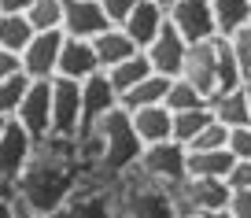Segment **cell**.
I'll return each mask as SVG.
<instances>
[{"instance_id": "1", "label": "cell", "mask_w": 251, "mask_h": 218, "mask_svg": "<svg viewBox=\"0 0 251 218\" xmlns=\"http://www.w3.org/2000/svg\"><path fill=\"white\" fill-rule=\"evenodd\" d=\"M81 178H85V166L74 156V140L48 137L37 144L33 163L23 170V178H19L11 196H15L23 215L55 218L81 189Z\"/></svg>"}, {"instance_id": "2", "label": "cell", "mask_w": 251, "mask_h": 218, "mask_svg": "<svg viewBox=\"0 0 251 218\" xmlns=\"http://www.w3.org/2000/svg\"><path fill=\"white\" fill-rule=\"evenodd\" d=\"M177 78H185L207 104H211L218 93H226V89L244 85V74H240V67H236L233 52H229V41L226 37H211V41H196V45H188L185 67H181Z\"/></svg>"}, {"instance_id": "3", "label": "cell", "mask_w": 251, "mask_h": 218, "mask_svg": "<svg viewBox=\"0 0 251 218\" xmlns=\"http://www.w3.org/2000/svg\"><path fill=\"white\" fill-rule=\"evenodd\" d=\"M96 140H100V163L96 170L107 174V178H126V174L137 166L141 159V140L133 133V122H129V111L115 108L111 115H103L100 122L93 126Z\"/></svg>"}, {"instance_id": "4", "label": "cell", "mask_w": 251, "mask_h": 218, "mask_svg": "<svg viewBox=\"0 0 251 218\" xmlns=\"http://www.w3.org/2000/svg\"><path fill=\"white\" fill-rule=\"evenodd\" d=\"M133 174L170 192V189H177L185 181V148H181L177 140L148 144V148H141V159H137Z\"/></svg>"}, {"instance_id": "5", "label": "cell", "mask_w": 251, "mask_h": 218, "mask_svg": "<svg viewBox=\"0 0 251 218\" xmlns=\"http://www.w3.org/2000/svg\"><path fill=\"white\" fill-rule=\"evenodd\" d=\"M33 152H37V140L15 118H8V126L0 133V192H15L23 170L33 163Z\"/></svg>"}, {"instance_id": "6", "label": "cell", "mask_w": 251, "mask_h": 218, "mask_svg": "<svg viewBox=\"0 0 251 218\" xmlns=\"http://www.w3.org/2000/svg\"><path fill=\"white\" fill-rule=\"evenodd\" d=\"M81 133V82L52 78V137L74 140Z\"/></svg>"}, {"instance_id": "7", "label": "cell", "mask_w": 251, "mask_h": 218, "mask_svg": "<svg viewBox=\"0 0 251 218\" xmlns=\"http://www.w3.org/2000/svg\"><path fill=\"white\" fill-rule=\"evenodd\" d=\"M11 118H15L37 144L52 137V82H30L23 104H19V111Z\"/></svg>"}, {"instance_id": "8", "label": "cell", "mask_w": 251, "mask_h": 218, "mask_svg": "<svg viewBox=\"0 0 251 218\" xmlns=\"http://www.w3.org/2000/svg\"><path fill=\"white\" fill-rule=\"evenodd\" d=\"M166 23L188 41H211L218 37V26H214V11H211V0H177L170 11H166Z\"/></svg>"}, {"instance_id": "9", "label": "cell", "mask_w": 251, "mask_h": 218, "mask_svg": "<svg viewBox=\"0 0 251 218\" xmlns=\"http://www.w3.org/2000/svg\"><path fill=\"white\" fill-rule=\"evenodd\" d=\"M59 48H63V30L33 33V41L19 52L23 74L30 82H52L55 78V63H59Z\"/></svg>"}, {"instance_id": "10", "label": "cell", "mask_w": 251, "mask_h": 218, "mask_svg": "<svg viewBox=\"0 0 251 218\" xmlns=\"http://www.w3.org/2000/svg\"><path fill=\"white\" fill-rule=\"evenodd\" d=\"M107 11L96 0H63V33L78 41H96L103 30H111Z\"/></svg>"}, {"instance_id": "11", "label": "cell", "mask_w": 251, "mask_h": 218, "mask_svg": "<svg viewBox=\"0 0 251 218\" xmlns=\"http://www.w3.org/2000/svg\"><path fill=\"white\" fill-rule=\"evenodd\" d=\"M122 218H177V211H174V200L166 189L141 178V185L122 192Z\"/></svg>"}, {"instance_id": "12", "label": "cell", "mask_w": 251, "mask_h": 218, "mask_svg": "<svg viewBox=\"0 0 251 218\" xmlns=\"http://www.w3.org/2000/svg\"><path fill=\"white\" fill-rule=\"evenodd\" d=\"M144 55H148L151 63V74H163V78H177L181 67H185V55H188V41L181 37L177 30H174L170 23L159 30V37L151 41L148 48H144Z\"/></svg>"}, {"instance_id": "13", "label": "cell", "mask_w": 251, "mask_h": 218, "mask_svg": "<svg viewBox=\"0 0 251 218\" xmlns=\"http://www.w3.org/2000/svg\"><path fill=\"white\" fill-rule=\"evenodd\" d=\"M115 108H118V93H115V85H111V78L103 70L89 74V78L81 82V133L93 130V126L100 122L103 115H111Z\"/></svg>"}, {"instance_id": "14", "label": "cell", "mask_w": 251, "mask_h": 218, "mask_svg": "<svg viewBox=\"0 0 251 218\" xmlns=\"http://www.w3.org/2000/svg\"><path fill=\"white\" fill-rule=\"evenodd\" d=\"M166 26V11L159 8L155 0H137V8L129 11V15L122 19V30H126V37L133 41L137 48H148L151 41L159 37V30Z\"/></svg>"}, {"instance_id": "15", "label": "cell", "mask_w": 251, "mask_h": 218, "mask_svg": "<svg viewBox=\"0 0 251 218\" xmlns=\"http://www.w3.org/2000/svg\"><path fill=\"white\" fill-rule=\"evenodd\" d=\"M100 63H96L93 41H78L63 33V48H59V63H55V78H71V82H85L89 74H96Z\"/></svg>"}, {"instance_id": "16", "label": "cell", "mask_w": 251, "mask_h": 218, "mask_svg": "<svg viewBox=\"0 0 251 218\" xmlns=\"http://www.w3.org/2000/svg\"><path fill=\"white\" fill-rule=\"evenodd\" d=\"M129 122H133V133H137V140H141L144 148H148V144H163L174 133V115L166 111V104H151V108L129 111Z\"/></svg>"}, {"instance_id": "17", "label": "cell", "mask_w": 251, "mask_h": 218, "mask_svg": "<svg viewBox=\"0 0 251 218\" xmlns=\"http://www.w3.org/2000/svg\"><path fill=\"white\" fill-rule=\"evenodd\" d=\"M93 52H96V63H100V70H111V67H118V63H126L129 55H137L141 48H137L133 41L126 37L122 26H111V30H103L100 37L93 41Z\"/></svg>"}, {"instance_id": "18", "label": "cell", "mask_w": 251, "mask_h": 218, "mask_svg": "<svg viewBox=\"0 0 251 218\" xmlns=\"http://www.w3.org/2000/svg\"><path fill=\"white\" fill-rule=\"evenodd\" d=\"M207 108H211L214 122H222L226 130H236V126H251V111H248V93H244V85L218 93L211 104H207Z\"/></svg>"}, {"instance_id": "19", "label": "cell", "mask_w": 251, "mask_h": 218, "mask_svg": "<svg viewBox=\"0 0 251 218\" xmlns=\"http://www.w3.org/2000/svg\"><path fill=\"white\" fill-rule=\"evenodd\" d=\"M236 159L229 156V148L222 152H185V178H218L226 181Z\"/></svg>"}, {"instance_id": "20", "label": "cell", "mask_w": 251, "mask_h": 218, "mask_svg": "<svg viewBox=\"0 0 251 218\" xmlns=\"http://www.w3.org/2000/svg\"><path fill=\"white\" fill-rule=\"evenodd\" d=\"M166 89H170V78H163V74H148L141 85H133L129 93L118 96V108H122V111H137V108L163 104L166 100Z\"/></svg>"}, {"instance_id": "21", "label": "cell", "mask_w": 251, "mask_h": 218, "mask_svg": "<svg viewBox=\"0 0 251 218\" xmlns=\"http://www.w3.org/2000/svg\"><path fill=\"white\" fill-rule=\"evenodd\" d=\"M211 11H214L218 37H229V33L251 23V0H211Z\"/></svg>"}, {"instance_id": "22", "label": "cell", "mask_w": 251, "mask_h": 218, "mask_svg": "<svg viewBox=\"0 0 251 218\" xmlns=\"http://www.w3.org/2000/svg\"><path fill=\"white\" fill-rule=\"evenodd\" d=\"M111 78V85H115V93L122 96V93H129L133 85H141L144 78L151 74V63H148V55L144 52H137V55H129L126 63H118V67H111V70H103Z\"/></svg>"}, {"instance_id": "23", "label": "cell", "mask_w": 251, "mask_h": 218, "mask_svg": "<svg viewBox=\"0 0 251 218\" xmlns=\"http://www.w3.org/2000/svg\"><path fill=\"white\" fill-rule=\"evenodd\" d=\"M30 41H33V26L26 23V15H8V11H0V48H8V52L19 55Z\"/></svg>"}, {"instance_id": "24", "label": "cell", "mask_w": 251, "mask_h": 218, "mask_svg": "<svg viewBox=\"0 0 251 218\" xmlns=\"http://www.w3.org/2000/svg\"><path fill=\"white\" fill-rule=\"evenodd\" d=\"M214 122V115H211V108H192V111H177V115H174V133H170V140H177L181 148H185L188 140L196 137L200 130H203V126H211Z\"/></svg>"}, {"instance_id": "25", "label": "cell", "mask_w": 251, "mask_h": 218, "mask_svg": "<svg viewBox=\"0 0 251 218\" xmlns=\"http://www.w3.org/2000/svg\"><path fill=\"white\" fill-rule=\"evenodd\" d=\"M26 23L33 26V33L63 30V0H33L26 8Z\"/></svg>"}, {"instance_id": "26", "label": "cell", "mask_w": 251, "mask_h": 218, "mask_svg": "<svg viewBox=\"0 0 251 218\" xmlns=\"http://www.w3.org/2000/svg\"><path fill=\"white\" fill-rule=\"evenodd\" d=\"M166 111H170V115H177V111H192V108H203V96L196 93V89L188 85L185 78H170V89H166Z\"/></svg>"}, {"instance_id": "27", "label": "cell", "mask_w": 251, "mask_h": 218, "mask_svg": "<svg viewBox=\"0 0 251 218\" xmlns=\"http://www.w3.org/2000/svg\"><path fill=\"white\" fill-rule=\"evenodd\" d=\"M26 89H30V78H26L23 70H19V74H11V78H0V115H4V118H11V115L19 111Z\"/></svg>"}, {"instance_id": "28", "label": "cell", "mask_w": 251, "mask_h": 218, "mask_svg": "<svg viewBox=\"0 0 251 218\" xmlns=\"http://www.w3.org/2000/svg\"><path fill=\"white\" fill-rule=\"evenodd\" d=\"M226 144H229V130L222 122H211V126H203L196 137L188 140L185 152H222Z\"/></svg>"}, {"instance_id": "29", "label": "cell", "mask_w": 251, "mask_h": 218, "mask_svg": "<svg viewBox=\"0 0 251 218\" xmlns=\"http://www.w3.org/2000/svg\"><path fill=\"white\" fill-rule=\"evenodd\" d=\"M229 52H233V59H236V67H240V74L248 78L251 74V23L248 26H240L236 33H229Z\"/></svg>"}, {"instance_id": "30", "label": "cell", "mask_w": 251, "mask_h": 218, "mask_svg": "<svg viewBox=\"0 0 251 218\" xmlns=\"http://www.w3.org/2000/svg\"><path fill=\"white\" fill-rule=\"evenodd\" d=\"M229 156L233 159H251V126H236L229 130Z\"/></svg>"}, {"instance_id": "31", "label": "cell", "mask_w": 251, "mask_h": 218, "mask_svg": "<svg viewBox=\"0 0 251 218\" xmlns=\"http://www.w3.org/2000/svg\"><path fill=\"white\" fill-rule=\"evenodd\" d=\"M226 185L233 189V192H240V189H251V159H236L233 170H229Z\"/></svg>"}, {"instance_id": "32", "label": "cell", "mask_w": 251, "mask_h": 218, "mask_svg": "<svg viewBox=\"0 0 251 218\" xmlns=\"http://www.w3.org/2000/svg\"><path fill=\"white\" fill-rule=\"evenodd\" d=\"M96 4H100V8L107 11V19H111L115 26H122V19L137 8V0H96Z\"/></svg>"}, {"instance_id": "33", "label": "cell", "mask_w": 251, "mask_h": 218, "mask_svg": "<svg viewBox=\"0 0 251 218\" xmlns=\"http://www.w3.org/2000/svg\"><path fill=\"white\" fill-rule=\"evenodd\" d=\"M229 215L233 218H251V189H240V192L229 196Z\"/></svg>"}, {"instance_id": "34", "label": "cell", "mask_w": 251, "mask_h": 218, "mask_svg": "<svg viewBox=\"0 0 251 218\" xmlns=\"http://www.w3.org/2000/svg\"><path fill=\"white\" fill-rule=\"evenodd\" d=\"M19 70H23V59L15 52H8V48H0V78H11Z\"/></svg>"}, {"instance_id": "35", "label": "cell", "mask_w": 251, "mask_h": 218, "mask_svg": "<svg viewBox=\"0 0 251 218\" xmlns=\"http://www.w3.org/2000/svg\"><path fill=\"white\" fill-rule=\"evenodd\" d=\"M0 218H23V211H19L11 192H0Z\"/></svg>"}, {"instance_id": "36", "label": "cell", "mask_w": 251, "mask_h": 218, "mask_svg": "<svg viewBox=\"0 0 251 218\" xmlns=\"http://www.w3.org/2000/svg\"><path fill=\"white\" fill-rule=\"evenodd\" d=\"M33 0H0V11H8V15H26Z\"/></svg>"}, {"instance_id": "37", "label": "cell", "mask_w": 251, "mask_h": 218, "mask_svg": "<svg viewBox=\"0 0 251 218\" xmlns=\"http://www.w3.org/2000/svg\"><path fill=\"white\" fill-rule=\"evenodd\" d=\"M203 218H233V215H229V207H226V211H211V215H203Z\"/></svg>"}, {"instance_id": "38", "label": "cell", "mask_w": 251, "mask_h": 218, "mask_svg": "<svg viewBox=\"0 0 251 218\" xmlns=\"http://www.w3.org/2000/svg\"><path fill=\"white\" fill-rule=\"evenodd\" d=\"M244 93H248V111H251V78H244Z\"/></svg>"}, {"instance_id": "39", "label": "cell", "mask_w": 251, "mask_h": 218, "mask_svg": "<svg viewBox=\"0 0 251 218\" xmlns=\"http://www.w3.org/2000/svg\"><path fill=\"white\" fill-rule=\"evenodd\" d=\"M155 4H159V8H163V11H170L174 4H177V0H155Z\"/></svg>"}, {"instance_id": "40", "label": "cell", "mask_w": 251, "mask_h": 218, "mask_svg": "<svg viewBox=\"0 0 251 218\" xmlns=\"http://www.w3.org/2000/svg\"><path fill=\"white\" fill-rule=\"evenodd\" d=\"M4 126H8V118H4V115H0V133H4Z\"/></svg>"}, {"instance_id": "41", "label": "cell", "mask_w": 251, "mask_h": 218, "mask_svg": "<svg viewBox=\"0 0 251 218\" xmlns=\"http://www.w3.org/2000/svg\"><path fill=\"white\" fill-rule=\"evenodd\" d=\"M177 218H203V215H177Z\"/></svg>"}, {"instance_id": "42", "label": "cell", "mask_w": 251, "mask_h": 218, "mask_svg": "<svg viewBox=\"0 0 251 218\" xmlns=\"http://www.w3.org/2000/svg\"><path fill=\"white\" fill-rule=\"evenodd\" d=\"M23 218H37V215H23Z\"/></svg>"}]
</instances>
